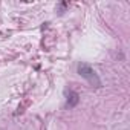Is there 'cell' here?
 I'll use <instances>...</instances> for the list:
<instances>
[{
    "instance_id": "cell-1",
    "label": "cell",
    "mask_w": 130,
    "mask_h": 130,
    "mask_svg": "<svg viewBox=\"0 0 130 130\" xmlns=\"http://www.w3.org/2000/svg\"><path fill=\"white\" fill-rule=\"evenodd\" d=\"M78 74H80L83 78H86L92 86H95V87H101V80L98 78L96 72L89 66V64H86V63H80V64H78Z\"/></svg>"
},
{
    "instance_id": "cell-3",
    "label": "cell",
    "mask_w": 130,
    "mask_h": 130,
    "mask_svg": "<svg viewBox=\"0 0 130 130\" xmlns=\"http://www.w3.org/2000/svg\"><path fill=\"white\" fill-rule=\"evenodd\" d=\"M68 6H69V3H68V2H63V3H60V11H61L60 14H63V9H64V8H68Z\"/></svg>"
},
{
    "instance_id": "cell-2",
    "label": "cell",
    "mask_w": 130,
    "mask_h": 130,
    "mask_svg": "<svg viewBox=\"0 0 130 130\" xmlns=\"http://www.w3.org/2000/svg\"><path fill=\"white\" fill-rule=\"evenodd\" d=\"M78 103H80V95H78L75 90H69V92H68V107L72 109V107H75Z\"/></svg>"
}]
</instances>
